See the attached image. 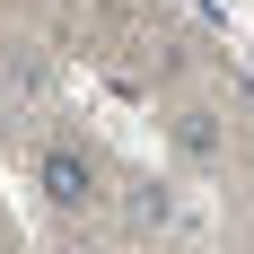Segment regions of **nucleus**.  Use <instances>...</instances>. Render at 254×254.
<instances>
[{
    "label": "nucleus",
    "instance_id": "f257e3e1",
    "mask_svg": "<svg viewBox=\"0 0 254 254\" xmlns=\"http://www.w3.org/2000/svg\"><path fill=\"white\" fill-rule=\"evenodd\" d=\"M44 193H53L62 210H79L88 193H97V158L79 149V140H62V149H44Z\"/></svg>",
    "mask_w": 254,
    "mask_h": 254
},
{
    "label": "nucleus",
    "instance_id": "f03ea898",
    "mask_svg": "<svg viewBox=\"0 0 254 254\" xmlns=\"http://www.w3.org/2000/svg\"><path fill=\"white\" fill-rule=\"evenodd\" d=\"M167 140H176L184 158H219V140H228V123H219L210 105H184L176 123H167Z\"/></svg>",
    "mask_w": 254,
    "mask_h": 254
},
{
    "label": "nucleus",
    "instance_id": "7ed1b4c3",
    "mask_svg": "<svg viewBox=\"0 0 254 254\" xmlns=\"http://www.w3.org/2000/svg\"><path fill=\"white\" fill-rule=\"evenodd\" d=\"M123 210H131V228H158V219H167V193H158V184H131Z\"/></svg>",
    "mask_w": 254,
    "mask_h": 254
}]
</instances>
